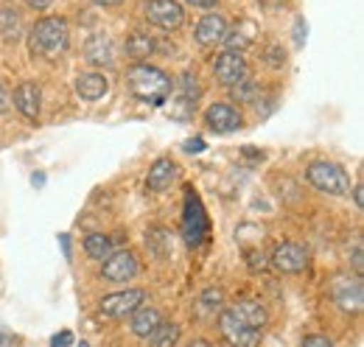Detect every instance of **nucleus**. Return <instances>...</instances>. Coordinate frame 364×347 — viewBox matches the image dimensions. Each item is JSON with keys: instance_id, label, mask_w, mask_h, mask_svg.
<instances>
[{"instance_id": "6ab92c4d", "label": "nucleus", "mask_w": 364, "mask_h": 347, "mask_svg": "<svg viewBox=\"0 0 364 347\" xmlns=\"http://www.w3.org/2000/svg\"><path fill=\"white\" fill-rule=\"evenodd\" d=\"M109 90V82L104 79V73H82L76 79V92L85 98V101H98L104 98Z\"/></svg>"}, {"instance_id": "7ed1b4c3", "label": "nucleus", "mask_w": 364, "mask_h": 347, "mask_svg": "<svg viewBox=\"0 0 364 347\" xmlns=\"http://www.w3.org/2000/svg\"><path fill=\"white\" fill-rule=\"evenodd\" d=\"M306 176L322 193H331V196H348L350 193V176L336 163H325V160L311 163L306 169Z\"/></svg>"}, {"instance_id": "cd10ccee", "label": "nucleus", "mask_w": 364, "mask_h": 347, "mask_svg": "<svg viewBox=\"0 0 364 347\" xmlns=\"http://www.w3.org/2000/svg\"><path fill=\"white\" fill-rule=\"evenodd\" d=\"M303 347H333V345H331V339H328V336H319V333H314V336H306Z\"/></svg>"}, {"instance_id": "20e7f679", "label": "nucleus", "mask_w": 364, "mask_h": 347, "mask_svg": "<svg viewBox=\"0 0 364 347\" xmlns=\"http://www.w3.org/2000/svg\"><path fill=\"white\" fill-rule=\"evenodd\" d=\"M182 235H185V244L188 247H199L208 235V216L199 205V199L191 193H185V216H182Z\"/></svg>"}, {"instance_id": "a211bd4d", "label": "nucleus", "mask_w": 364, "mask_h": 347, "mask_svg": "<svg viewBox=\"0 0 364 347\" xmlns=\"http://www.w3.org/2000/svg\"><path fill=\"white\" fill-rule=\"evenodd\" d=\"M163 322V316H160V311L157 308H151V305H140L135 314H132V333L135 336H143V339H149L151 336V331L157 328Z\"/></svg>"}, {"instance_id": "7c9ffc66", "label": "nucleus", "mask_w": 364, "mask_h": 347, "mask_svg": "<svg viewBox=\"0 0 364 347\" xmlns=\"http://www.w3.org/2000/svg\"><path fill=\"white\" fill-rule=\"evenodd\" d=\"M202 149H205V140H199V137L185 143V151H202Z\"/></svg>"}, {"instance_id": "1a4fd4ad", "label": "nucleus", "mask_w": 364, "mask_h": 347, "mask_svg": "<svg viewBox=\"0 0 364 347\" xmlns=\"http://www.w3.org/2000/svg\"><path fill=\"white\" fill-rule=\"evenodd\" d=\"M146 300V292L140 289H127V292H115V294H107L101 300V314L104 316H112V319H124V316H132L137 308Z\"/></svg>"}, {"instance_id": "4468645a", "label": "nucleus", "mask_w": 364, "mask_h": 347, "mask_svg": "<svg viewBox=\"0 0 364 347\" xmlns=\"http://www.w3.org/2000/svg\"><path fill=\"white\" fill-rule=\"evenodd\" d=\"M85 59L95 68H109L115 62V43L109 34H92L85 43Z\"/></svg>"}, {"instance_id": "473e14b6", "label": "nucleus", "mask_w": 364, "mask_h": 347, "mask_svg": "<svg viewBox=\"0 0 364 347\" xmlns=\"http://www.w3.org/2000/svg\"><path fill=\"white\" fill-rule=\"evenodd\" d=\"M191 6H196V9H213L219 0H188Z\"/></svg>"}, {"instance_id": "c756f323", "label": "nucleus", "mask_w": 364, "mask_h": 347, "mask_svg": "<svg viewBox=\"0 0 364 347\" xmlns=\"http://www.w3.org/2000/svg\"><path fill=\"white\" fill-rule=\"evenodd\" d=\"M294 43L297 45L306 43V20L303 17H297V23H294Z\"/></svg>"}, {"instance_id": "4be33fe9", "label": "nucleus", "mask_w": 364, "mask_h": 347, "mask_svg": "<svg viewBox=\"0 0 364 347\" xmlns=\"http://www.w3.org/2000/svg\"><path fill=\"white\" fill-rule=\"evenodd\" d=\"M85 252H87V258H92V260H104L112 255V244H109L107 235L92 233V235L85 238Z\"/></svg>"}, {"instance_id": "72a5a7b5", "label": "nucleus", "mask_w": 364, "mask_h": 347, "mask_svg": "<svg viewBox=\"0 0 364 347\" xmlns=\"http://www.w3.org/2000/svg\"><path fill=\"white\" fill-rule=\"evenodd\" d=\"M31 9H37V11H46L48 6H50V0H26Z\"/></svg>"}, {"instance_id": "bb28decb", "label": "nucleus", "mask_w": 364, "mask_h": 347, "mask_svg": "<svg viewBox=\"0 0 364 347\" xmlns=\"http://www.w3.org/2000/svg\"><path fill=\"white\" fill-rule=\"evenodd\" d=\"M199 303L205 311H219L222 305H225V294H222V289H208L202 297H199Z\"/></svg>"}, {"instance_id": "a878e982", "label": "nucleus", "mask_w": 364, "mask_h": 347, "mask_svg": "<svg viewBox=\"0 0 364 347\" xmlns=\"http://www.w3.org/2000/svg\"><path fill=\"white\" fill-rule=\"evenodd\" d=\"M180 92H182V101L185 104H196V95H199V87H196V76L185 73L180 82Z\"/></svg>"}, {"instance_id": "c9c22d12", "label": "nucleus", "mask_w": 364, "mask_h": 347, "mask_svg": "<svg viewBox=\"0 0 364 347\" xmlns=\"http://www.w3.org/2000/svg\"><path fill=\"white\" fill-rule=\"evenodd\" d=\"M353 199H356V205L362 208V185H356V188H353Z\"/></svg>"}, {"instance_id": "0eeeda50", "label": "nucleus", "mask_w": 364, "mask_h": 347, "mask_svg": "<svg viewBox=\"0 0 364 347\" xmlns=\"http://www.w3.org/2000/svg\"><path fill=\"white\" fill-rule=\"evenodd\" d=\"M333 303L348 314H359L364 305V283L362 277H336L331 286Z\"/></svg>"}, {"instance_id": "f257e3e1", "label": "nucleus", "mask_w": 364, "mask_h": 347, "mask_svg": "<svg viewBox=\"0 0 364 347\" xmlns=\"http://www.w3.org/2000/svg\"><path fill=\"white\" fill-rule=\"evenodd\" d=\"M28 45H31L34 56L59 59L70 45V28L62 17H43L34 23V28L28 34Z\"/></svg>"}, {"instance_id": "c85d7f7f", "label": "nucleus", "mask_w": 364, "mask_h": 347, "mask_svg": "<svg viewBox=\"0 0 364 347\" xmlns=\"http://www.w3.org/2000/svg\"><path fill=\"white\" fill-rule=\"evenodd\" d=\"M73 342V333L70 331H62V333H56L53 339H50V347H68Z\"/></svg>"}, {"instance_id": "f704fd0d", "label": "nucleus", "mask_w": 364, "mask_h": 347, "mask_svg": "<svg viewBox=\"0 0 364 347\" xmlns=\"http://www.w3.org/2000/svg\"><path fill=\"white\" fill-rule=\"evenodd\" d=\"M9 107V92H6V87L0 82V110H6Z\"/></svg>"}, {"instance_id": "f03ea898", "label": "nucleus", "mask_w": 364, "mask_h": 347, "mask_svg": "<svg viewBox=\"0 0 364 347\" xmlns=\"http://www.w3.org/2000/svg\"><path fill=\"white\" fill-rule=\"evenodd\" d=\"M127 79H129L132 95L140 98L143 104H151V107H163V104L168 101L171 90H174L168 73H163V70L154 68V65H135Z\"/></svg>"}, {"instance_id": "412c9836", "label": "nucleus", "mask_w": 364, "mask_h": 347, "mask_svg": "<svg viewBox=\"0 0 364 347\" xmlns=\"http://www.w3.org/2000/svg\"><path fill=\"white\" fill-rule=\"evenodd\" d=\"M151 347H174L180 342V325L177 322H160L154 331H151Z\"/></svg>"}, {"instance_id": "9d476101", "label": "nucleus", "mask_w": 364, "mask_h": 347, "mask_svg": "<svg viewBox=\"0 0 364 347\" xmlns=\"http://www.w3.org/2000/svg\"><path fill=\"white\" fill-rule=\"evenodd\" d=\"M213 73H216V82H219V85L235 87L250 76V68H247V59H244L238 50H225V53L216 59Z\"/></svg>"}, {"instance_id": "39448f33", "label": "nucleus", "mask_w": 364, "mask_h": 347, "mask_svg": "<svg viewBox=\"0 0 364 347\" xmlns=\"http://www.w3.org/2000/svg\"><path fill=\"white\" fill-rule=\"evenodd\" d=\"M146 20L163 31H177L185 23V11L177 0H146Z\"/></svg>"}, {"instance_id": "2f4dec72", "label": "nucleus", "mask_w": 364, "mask_h": 347, "mask_svg": "<svg viewBox=\"0 0 364 347\" xmlns=\"http://www.w3.org/2000/svg\"><path fill=\"white\" fill-rule=\"evenodd\" d=\"M353 266H356V272H362L364 260H362V244H356V250H353Z\"/></svg>"}, {"instance_id": "aec40b11", "label": "nucleus", "mask_w": 364, "mask_h": 347, "mask_svg": "<svg viewBox=\"0 0 364 347\" xmlns=\"http://www.w3.org/2000/svg\"><path fill=\"white\" fill-rule=\"evenodd\" d=\"M154 53V40L149 37V34H129V40H127V56L129 59H135L137 65H143V59H149Z\"/></svg>"}, {"instance_id": "393cba45", "label": "nucleus", "mask_w": 364, "mask_h": 347, "mask_svg": "<svg viewBox=\"0 0 364 347\" xmlns=\"http://www.w3.org/2000/svg\"><path fill=\"white\" fill-rule=\"evenodd\" d=\"M230 90H232V98H238V101H255V95H258V85L250 76L241 85L230 87Z\"/></svg>"}, {"instance_id": "9b49d317", "label": "nucleus", "mask_w": 364, "mask_h": 347, "mask_svg": "<svg viewBox=\"0 0 364 347\" xmlns=\"http://www.w3.org/2000/svg\"><path fill=\"white\" fill-rule=\"evenodd\" d=\"M205 124L216 134H230V132L241 129L244 118L232 104H213V107L205 110Z\"/></svg>"}, {"instance_id": "b1692460", "label": "nucleus", "mask_w": 364, "mask_h": 347, "mask_svg": "<svg viewBox=\"0 0 364 347\" xmlns=\"http://www.w3.org/2000/svg\"><path fill=\"white\" fill-rule=\"evenodd\" d=\"M0 31L6 40H17L20 37V14L17 9H0Z\"/></svg>"}, {"instance_id": "dca6fc26", "label": "nucleus", "mask_w": 364, "mask_h": 347, "mask_svg": "<svg viewBox=\"0 0 364 347\" xmlns=\"http://www.w3.org/2000/svg\"><path fill=\"white\" fill-rule=\"evenodd\" d=\"M230 314H235L244 325H250V328H255V331H264L267 328V322H269V316H267V308L261 303H255V300H238V303H232L228 308Z\"/></svg>"}, {"instance_id": "2eb2a0df", "label": "nucleus", "mask_w": 364, "mask_h": 347, "mask_svg": "<svg viewBox=\"0 0 364 347\" xmlns=\"http://www.w3.org/2000/svg\"><path fill=\"white\" fill-rule=\"evenodd\" d=\"M225 34H228V20H225L222 14H205V17L199 20L196 31H193L196 43L205 45V48L222 43V40H225Z\"/></svg>"}, {"instance_id": "e433bc0d", "label": "nucleus", "mask_w": 364, "mask_h": 347, "mask_svg": "<svg viewBox=\"0 0 364 347\" xmlns=\"http://www.w3.org/2000/svg\"><path fill=\"white\" fill-rule=\"evenodd\" d=\"M188 347H210V345H208L205 339H193V342H191V345H188Z\"/></svg>"}, {"instance_id": "423d86ee", "label": "nucleus", "mask_w": 364, "mask_h": 347, "mask_svg": "<svg viewBox=\"0 0 364 347\" xmlns=\"http://www.w3.org/2000/svg\"><path fill=\"white\" fill-rule=\"evenodd\" d=\"M219 331H222V336H225V342H228L230 347H258V342H261V331L244 325V322H241L235 314H230V311H222V314H219Z\"/></svg>"}, {"instance_id": "f3484780", "label": "nucleus", "mask_w": 364, "mask_h": 347, "mask_svg": "<svg viewBox=\"0 0 364 347\" xmlns=\"http://www.w3.org/2000/svg\"><path fill=\"white\" fill-rule=\"evenodd\" d=\"M174 176H177V163H174L171 157H160V160L149 169L146 188L154 191V193H160V191H166V188L174 182Z\"/></svg>"}, {"instance_id": "f8f14e48", "label": "nucleus", "mask_w": 364, "mask_h": 347, "mask_svg": "<svg viewBox=\"0 0 364 347\" xmlns=\"http://www.w3.org/2000/svg\"><path fill=\"white\" fill-rule=\"evenodd\" d=\"M135 274H137V258L132 252H127V250L109 255V258L104 260V266H101V277L109 280V283H127Z\"/></svg>"}, {"instance_id": "6e6552de", "label": "nucleus", "mask_w": 364, "mask_h": 347, "mask_svg": "<svg viewBox=\"0 0 364 347\" xmlns=\"http://www.w3.org/2000/svg\"><path fill=\"white\" fill-rule=\"evenodd\" d=\"M272 266L283 274H297L309 266V250L297 241H283L272 252Z\"/></svg>"}, {"instance_id": "ddd939ff", "label": "nucleus", "mask_w": 364, "mask_h": 347, "mask_svg": "<svg viewBox=\"0 0 364 347\" xmlns=\"http://www.w3.org/2000/svg\"><path fill=\"white\" fill-rule=\"evenodd\" d=\"M11 101H14V107H17V112L23 118H28V121H37L40 118L43 92H40V87L34 85V82H20L17 90H14V95H11Z\"/></svg>"}, {"instance_id": "4c0bfd02", "label": "nucleus", "mask_w": 364, "mask_h": 347, "mask_svg": "<svg viewBox=\"0 0 364 347\" xmlns=\"http://www.w3.org/2000/svg\"><path fill=\"white\" fill-rule=\"evenodd\" d=\"M92 3H98V6H115V3H121V0H92Z\"/></svg>"}, {"instance_id": "5701e85b", "label": "nucleus", "mask_w": 364, "mask_h": 347, "mask_svg": "<svg viewBox=\"0 0 364 347\" xmlns=\"http://www.w3.org/2000/svg\"><path fill=\"white\" fill-rule=\"evenodd\" d=\"M252 31H255V26H252V23H247V31H241V28L235 26L232 31L225 34V40H222V43H228V50H238V53H241L244 48H250V45L255 43V34H252Z\"/></svg>"}]
</instances>
